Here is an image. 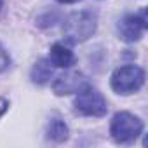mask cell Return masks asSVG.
Listing matches in <instances>:
<instances>
[{
  "instance_id": "obj_2",
  "label": "cell",
  "mask_w": 148,
  "mask_h": 148,
  "mask_svg": "<svg viewBox=\"0 0 148 148\" xmlns=\"http://www.w3.org/2000/svg\"><path fill=\"white\" fill-rule=\"evenodd\" d=\"M145 84V71L136 64L120 66L112 73L110 86L117 94H132Z\"/></svg>"
},
{
  "instance_id": "obj_10",
  "label": "cell",
  "mask_w": 148,
  "mask_h": 148,
  "mask_svg": "<svg viewBox=\"0 0 148 148\" xmlns=\"http://www.w3.org/2000/svg\"><path fill=\"white\" fill-rule=\"evenodd\" d=\"M9 54L5 52V49L2 47V45H0V73H2L7 66H9Z\"/></svg>"
},
{
  "instance_id": "obj_8",
  "label": "cell",
  "mask_w": 148,
  "mask_h": 148,
  "mask_svg": "<svg viewBox=\"0 0 148 148\" xmlns=\"http://www.w3.org/2000/svg\"><path fill=\"white\" fill-rule=\"evenodd\" d=\"M52 77V66H51V61L49 59H40L33 64L32 68V80L38 86L49 82V79Z\"/></svg>"
},
{
  "instance_id": "obj_11",
  "label": "cell",
  "mask_w": 148,
  "mask_h": 148,
  "mask_svg": "<svg viewBox=\"0 0 148 148\" xmlns=\"http://www.w3.org/2000/svg\"><path fill=\"white\" fill-rule=\"evenodd\" d=\"M7 108H9V101L4 99V98H0V117H2V115L7 112Z\"/></svg>"
},
{
  "instance_id": "obj_5",
  "label": "cell",
  "mask_w": 148,
  "mask_h": 148,
  "mask_svg": "<svg viewBox=\"0 0 148 148\" xmlns=\"http://www.w3.org/2000/svg\"><path fill=\"white\" fill-rule=\"evenodd\" d=\"M119 35L125 42H136L139 40L146 32V9H141L139 12L127 14L119 21Z\"/></svg>"
},
{
  "instance_id": "obj_4",
  "label": "cell",
  "mask_w": 148,
  "mask_h": 148,
  "mask_svg": "<svg viewBox=\"0 0 148 148\" xmlns=\"http://www.w3.org/2000/svg\"><path fill=\"white\" fill-rule=\"evenodd\" d=\"M75 112L86 117H103L108 112V105L99 91L87 86L75 98Z\"/></svg>"
},
{
  "instance_id": "obj_12",
  "label": "cell",
  "mask_w": 148,
  "mask_h": 148,
  "mask_svg": "<svg viewBox=\"0 0 148 148\" xmlns=\"http://www.w3.org/2000/svg\"><path fill=\"white\" fill-rule=\"evenodd\" d=\"M59 4H75V2H79V0H58Z\"/></svg>"
},
{
  "instance_id": "obj_6",
  "label": "cell",
  "mask_w": 148,
  "mask_h": 148,
  "mask_svg": "<svg viewBox=\"0 0 148 148\" xmlns=\"http://www.w3.org/2000/svg\"><path fill=\"white\" fill-rule=\"evenodd\" d=\"M87 80L82 73L79 71H70L64 73V75L58 77L56 82L52 84V89L58 96H64V94H73V92H79L84 87H87Z\"/></svg>"
},
{
  "instance_id": "obj_3",
  "label": "cell",
  "mask_w": 148,
  "mask_h": 148,
  "mask_svg": "<svg viewBox=\"0 0 148 148\" xmlns=\"http://www.w3.org/2000/svg\"><path fill=\"white\" fill-rule=\"evenodd\" d=\"M143 131V122L129 112H119L110 124V134L117 143H132Z\"/></svg>"
},
{
  "instance_id": "obj_13",
  "label": "cell",
  "mask_w": 148,
  "mask_h": 148,
  "mask_svg": "<svg viewBox=\"0 0 148 148\" xmlns=\"http://www.w3.org/2000/svg\"><path fill=\"white\" fill-rule=\"evenodd\" d=\"M2 5H4V0H0V9H2Z\"/></svg>"
},
{
  "instance_id": "obj_7",
  "label": "cell",
  "mask_w": 148,
  "mask_h": 148,
  "mask_svg": "<svg viewBox=\"0 0 148 148\" xmlns=\"http://www.w3.org/2000/svg\"><path fill=\"white\" fill-rule=\"evenodd\" d=\"M49 61H51V64H54L58 68H68L73 64L75 56L63 44H54L51 47V52H49Z\"/></svg>"
},
{
  "instance_id": "obj_9",
  "label": "cell",
  "mask_w": 148,
  "mask_h": 148,
  "mask_svg": "<svg viewBox=\"0 0 148 148\" xmlns=\"http://www.w3.org/2000/svg\"><path fill=\"white\" fill-rule=\"evenodd\" d=\"M47 138L56 141V143H61L68 138V127L66 124L61 120V119H52L47 125Z\"/></svg>"
},
{
  "instance_id": "obj_1",
  "label": "cell",
  "mask_w": 148,
  "mask_h": 148,
  "mask_svg": "<svg viewBox=\"0 0 148 148\" xmlns=\"http://www.w3.org/2000/svg\"><path fill=\"white\" fill-rule=\"evenodd\" d=\"M96 32V16L91 11H80V12H73L66 18L63 25V33L68 42L71 44H79L92 37Z\"/></svg>"
}]
</instances>
